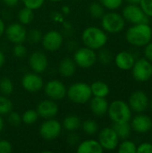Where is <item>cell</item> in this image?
I'll return each instance as SVG.
<instances>
[{
  "mask_svg": "<svg viewBox=\"0 0 152 153\" xmlns=\"http://www.w3.org/2000/svg\"><path fill=\"white\" fill-rule=\"evenodd\" d=\"M13 111V102L4 95H0V116L8 115Z\"/></svg>",
  "mask_w": 152,
  "mask_h": 153,
  "instance_id": "obj_30",
  "label": "cell"
},
{
  "mask_svg": "<svg viewBox=\"0 0 152 153\" xmlns=\"http://www.w3.org/2000/svg\"><path fill=\"white\" fill-rule=\"evenodd\" d=\"M51 2H59V1H62V0H49Z\"/></svg>",
  "mask_w": 152,
  "mask_h": 153,
  "instance_id": "obj_50",
  "label": "cell"
},
{
  "mask_svg": "<svg viewBox=\"0 0 152 153\" xmlns=\"http://www.w3.org/2000/svg\"><path fill=\"white\" fill-rule=\"evenodd\" d=\"M13 91V83L8 77H3L0 79V92L2 95L9 96Z\"/></svg>",
  "mask_w": 152,
  "mask_h": 153,
  "instance_id": "obj_28",
  "label": "cell"
},
{
  "mask_svg": "<svg viewBox=\"0 0 152 153\" xmlns=\"http://www.w3.org/2000/svg\"><path fill=\"white\" fill-rule=\"evenodd\" d=\"M89 13L94 19H100L105 13V8L100 3L94 2L89 7Z\"/></svg>",
  "mask_w": 152,
  "mask_h": 153,
  "instance_id": "obj_31",
  "label": "cell"
},
{
  "mask_svg": "<svg viewBox=\"0 0 152 153\" xmlns=\"http://www.w3.org/2000/svg\"><path fill=\"white\" fill-rule=\"evenodd\" d=\"M29 65L34 73L42 74L47 70L48 66L47 56L41 51H34L30 56Z\"/></svg>",
  "mask_w": 152,
  "mask_h": 153,
  "instance_id": "obj_18",
  "label": "cell"
},
{
  "mask_svg": "<svg viewBox=\"0 0 152 153\" xmlns=\"http://www.w3.org/2000/svg\"><path fill=\"white\" fill-rule=\"evenodd\" d=\"M8 122L9 124L12 126H19L22 120V116L20 114H18L17 112H13V111H11L9 114H8Z\"/></svg>",
  "mask_w": 152,
  "mask_h": 153,
  "instance_id": "obj_36",
  "label": "cell"
},
{
  "mask_svg": "<svg viewBox=\"0 0 152 153\" xmlns=\"http://www.w3.org/2000/svg\"><path fill=\"white\" fill-rule=\"evenodd\" d=\"M129 4H139L141 0H126Z\"/></svg>",
  "mask_w": 152,
  "mask_h": 153,
  "instance_id": "obj_48",
  "label": "cell"
},
{
  "mask_svg": "<svg viewBox=\"0 0 152 153\" xmlns=\"http://www.w3.org/2000/svg\"><path fill=\"white\" fill-rule=\"evenodd\" d=\"M151 132H152V127H151Z\"/></svg>",
  "mask_w": 152,
  "mask_h": 153,
  "instance_id": "obj_52",
  "label": "cell"
},
{
  "mask_svg": "<svg viewBox=\"0 0 152 153\" xmlns=\"http://www.w3.org/2000/svg\"><path fill=\"white\" fill-rule=\"evenodd\" d=\"M4 126V119H3L2 116H0V134H1V132L3 131Z\"/></svg>",
  "mask_w": 152,
  "mask_h": 153,
  "instance_id": "obj_47",
  "label": "cell"
},
{
  "mask_svg": "<svg viewBox=\"0 0 152 153\" xmlns=\"http://www.w3.org/2000/svg\"><path fill=\"white\" fill-rule=\"evenodd\" d=\"M81 126L82 128V131L88 135H94L99 132V125L96 121L92 119L85 120L83 123H82Z\"/></svg>",
  "mask_w": 152,
  "mask_h": 153,
  "instance_id": "obj_27",
  "label": "cell"
},
{
  "mask_svg": "<svg viewBox=\"0 0 152 153\" xmlns=\"http://www.w3.org/2000/svg\"><path fill=\"white\" fill-rule=\"evenodd\" d=\"M81 126H82L81 119L76 115L67 116L62 123V126L68 132H74L78 130L81 127Z\"/></svg>",
  "mask_w": 152,
  "mask_h": 153,
  "instance_id": "obj_24",
  "label": "cell"
},
{
  "mask_svg": "<svg viewBox=\"0 0 152 153\" xmlns=\"http://www.w3.org/2000/svg\"><path fill=\"white\" fill-rule=\"evenodd\" d=\"M151 109H152V100H151Z\"/></svg>",
  "mask_w": 152,
  "mask_h": 153,
  "instance_id": "obj_51",
  "label": "cell"
},
{
  "mask_svg": "<svg viewBox=\"0 0 152 153\" xmlns=\"http://www.w3.org/2000/svg\"><path fill=\"white\" fill-rule=\"evenodd\" d=\"M64 43V36L61 32L56 30L47 31L42 35L41 44L45 50L54 52L58 50Z\"/></svg>",
  "mask_w": 152,
  "mask_h": 153,
  "instance_id": "obj_11",
  "label": "cell"
},
{
  "mask_svg": "<svg viewBox=\"0 0 152 153\" xmlns=\"http://www.w3.org/2000/svg\"><path fill=\"white\" fill-rule=\"evenodd\" d=\"M27 30L20 22H13L5 27L4 34L6 39L13 44L23 43L27 39Z\"/></svg>",
  "mask_w": 152,
  "mask_h": 153,
  "instance_id": "obj_12",
  "label": "cell"
},
{
  "mask_svg": "<svg viewBox=\"0 0 152 153\" xmlns=\"http://www.w3.org/2000/svg\"><path fill=\"white\" fill-rule=\"evenodd\" d=\"M13 54L15 57H18V58L24 57L27 54V48H25V46L22 45V43L14 44L13 48Z\"/></svg>",
  "mask_w": 152,
  "mask_h": 153,
  "instance_id": "obj_37",
  "label": "cell"
},
{
  "mask_svg": "<svg viewBox=\"0 0 152 153\" xmlns=\"http://www.w3.org/2000/svg\"><path fill=\"white\" fill-rule=\"evenodd\" d=\"M112 127L116 131V133L118 135L119 139H122V140L127 139L131 134L132 127H131V125L129 124V122L114 123Z\"/></svg>",
  "mask_w": 152,
  "mask_h": 153,
  "instance_id": "obj_25",
  "label": "cell"
},
{
  "mask_svg": "<svg viewBox=\"0 0 152 153\" xmlns=\"http://www.w3.org/2000/svg\"><path fill=\"white\" fill-rule=\"evenodd\" d=\"M42 33L38 29H31L29 32H27V39L30 43H38L41 41Z\"/></svg>",
  "mask_w": 152,
  "mask_h": 153,
  "instance_id": "obj_35",
  "label": "cell"
},
{
  "mask_svg": "<svg viewBox=\"0 0 152 153\" xmlns=\"http://www.w3.org/2000/svg\"><path fill=\"white\" fill-rule=\"evenodd\" d=\"M90 108L97 117H103L107 114L108 109V102L106 100V98H100V97H94L90 100Z\"/></svg>",
  "mask_w": 152,
  "mask_h": 153,
  "instance_id": "obj_20",
  "label": "cell"
},
{
  "mask_svg": "<svg viewBox=\"0 0 152 153\" xmlns=\"http://www.w3.org/2000/svg\"><path fill=\"white\" fill-rule=\"evenodd\" d=\"M13 151V146L6 140H0V153H10Z\"/></svg>",
  "mask_w": 152,
  "mask_h": 153,
  "instance_id": "obj_41",
  "label": "cell"
},
{
  "mask_svg": "<svg viewBox=\"0 0 152 153\" xmlns=\"http://www.w3.org/2000/svg\"><path fill=\"white\" fill-rule=\"evenodd\" d=\"M99 53L97 55V58L98 60L103 64V65H108L112 61V54L108 49H105V48H100L99 49Z\"/></svg>",
  "mask_w": 152,
  "mask_h": 153,
  "instance_id": "obj_33",
  "label": "cell"
},
{
  "mask_svg": "<svg viewBox=\"0 0 152 153\" xmlns=\"http://www.w3.org/2000/svg\"><path fill=\"white\" fill-rule=\"evenodd\" d=\"M39 117V115H38L36 110H34V109H28V110H26L22 114V122L25 125L30 126V125H33L34 123H36Z\"/></svg>",
  "mask_w": 152,
  "mask_h": 153,
  "instance_id": "obj_32",
  "label": "cell"
},
{
  "mask_svg": "<svg viewBox=\"0 0 152 153\" xmlns=\"http://www.w3.org/2000/svg\"><path fill=\"white\" fill-rule=\"evenodd\" d=\"M98 1H99V0H98Z\"/></svg>",
  "mask_w": 152,
  "mask_h": 153,
  "instance_id": "obj_54",
  "label": "cell"
},
{
  "mask_svg": "<svg viewBox=\"0 0 152 153\" xmlns=\"http://www.w3.org/2000/svg\"><path fill=\"white\" fill-rule=\"evenodd\" d=\"M118 152L120 153H136L137 145L130 140L125 139L121 143L118 144Z\"/></svg>",
  "mask_w": 152,
  "mask_h": 153,
  "instance_id": "obj_29",
  "label": "cell"
},
{
  "mask_svg": "<svg viewBox=\"0 0 152 153\" xmlns=\"http://www.w3.org/2000/svg\"><path fill=\"white\" fill-rule=\"evenodd\" d=\"M38 115L39 117H42L43 119H49L55 117L59 111V107L53 100H41L36 109Z\"/></svg>",
  "mask_w": 152,
  "mask_h": 153,
  "instance_id": "obj_16",
  "label": "cell"
},
{
  "mask_svg": "<svg viewBox=\"0 0 152 153\" xmlns=\"http://www.w3.org/2000/svg\"><path fill=\"white\" fill-rule=\"evenodd\" d=\"M131 70L133 79L137 82H145L151 79L152 63L145 57L135 61Z\"/></svg>",
  "mask_w": 152,
  "mask_h": 153,
  "instance_id": "obj_7",
  "label": "cell"
},
{
  "mask_svg": "<svg viewBox=\"0 0 152 153\" xmlns=\"http://www.w3.org/2000/svg\"><path fill=\"white\" fill-rule=\"evenodd\" d=\"M3 3L8 7H14L18 4L20 0H2Z\"/></svg>",
  "mask_w": 152,
  "mask_h": 153,
  "instance_id": "obj_44",
  "label": "cell"
},
{
  "mask_svg": "<svg viewBox=\"0 0 152 153\" xmlns=\"http://www.w3.org/2000/svg\"><path fill=\"white\" fill-rule=\"evenodd\" d=\"M62 124L54 118L45 119L40 125L39 134L45 141H53L56 139L62 132Z\"/></svg>",
  "mask_w": 152,
  "mask_h": 153,
  "instance_id": "obj_9",
  "label": "cell"
},
{
  "mask_svg": "<svg viewBox=\"0 0 152 153\" xmlns=\"http://www.w3.org/2000/svg\"><path fill=\"white\" fill-rule=\"evenodd\" d=\"M62 9H63V12H64V13H65V14L69 13V12H70V11H69V8H68L67 6H64Z\"/></svg>",
  "mask_w": 152,
  "mask_h": 153,
  "instance_id": "obj_49",
  "label": "cell"
},
{
  "mask_svg": "<svg viewBox=\"0 0 152 153\" xmlns=\"http://www.w3.org/2000/svg\"><path fill=\"white\" fill-rule=\"evenodd\" d=\"M151 32H152V28H151Z\"/></svg>",
  "mask_w": 152,
  "mask_h": 153,
  "instance_id": "obj_53",
  "label": "cell"
},
{
  "mask_svg": "<svg viewBox=\"0 0 152 153\" xmlns=\"http://www.w3.org/2000/svg\"><path fill=\"white\" fill-rule=\"evenodd\" d=\"M119 137L113 127H105L99 133V143L103 150L115 151L119 144Z\"/></svg>",
  "mask_w": 152,
  "mask_h": 153,
  "instance_id": "obj_10",
  "label": "cell"
},
{
  "mask_svg": "<svg viewBox=\"0 0 152 153\" xmlns=\"http://www.w3.org/2000/svg\"><path fill=\"white\" fill-rule=\"evenodd\" d=\"M67 143L71 145V146H73V145H76L78 143H79V136L74 133V132H71V134L68 135L67 137Z\"/></svg>",
  "mask_w": 152,
  "mask_h": 153,
  "instance_id": "obj_43",
  "label": "cell"
},
{
  "mask_svg": "<svg viewBox=\"0 0 152 153\" xmlns=\"http://www.w3.org/2000/svg\"><path fill=\"white\" fill-rule=\"evenodd\" d=\"M90 90L92 96L106 98L109 94V87L103 81H95L90 84Z\"/></svg>",
  "mask_w": 152,
  "mask_h": 153,
  "instance_id": "obj_23",
  "label": "cell"
},
{
  "mask_svg": "<svg viewBox=\"0 0 152 153\" xmlns=\"http://www.w3.org/2000/svg\"><path fill=\"white\" fill-rule=\"evenodd\" d=\"M136 153H152V143L145 142L137 146Z\"/></svg>",
  "mask_w": 152,
  "mask_h": 153,
  "instance_id": "obj_40",
  "label": "cell"
},
{
  "mask_svg": "<svg viewBox=\"0 0 152 153\" xmlns=\"http://www.w3.org/2000/svg\"><path fill=\"white\" fill-rule=\"evenodd\" d=\"M22 86L29 92H38L44 87V82L39 74L27 73L22 78Z\"/></svg>",
  "mask_w": 152,
  "mask_h": 153,
  "instance_id": "obj_15",
  "label": "cell"
},
{
  "mask_svg": "<svg viewBox=\"0 0 152 153\" xmlns=\"http://www.w3.org/2000/svg\"><path fill=\"white\" fill-rule=\"evenodd\" d=\"M4 62H5V56L4 55V53L0 50V68L4 65Z\"/></svg>",
  "mask_w": 152,
  "mask_h": 153,
  "instance_id": "obj_46",
  "label": "cell"
},
{
  "mask_svg": "<svg viewBox=\"0 0 152 153\" xmlns=\"http://www.w3.org/2000/svg\"><path fill=\"white\" fill-rule=\"evenodd\" d=\"M76 152L78 153H102V146L96 140H85L77 145Z\"/></svg>",
  "mask_w": 152,
  "mask_h": 153,
  "instance_id": "obj_21",
  "label": "cell"
},
{
  "mask_svg": "<svg viewBox=\"0 0 152 153\" xmlns=\"http://www.w3.org/2000/svg\"><path fill=\"white\" fill-rule=\"evenodd\" d=\"M102 29L111 34H116L121 32L125 26V20L122 14L116 12H108L104 13L100 18Z\"/></svg>",
  "mask_w": 152,
  "mask_h": 153,
  "instance_id": "obj_5",
  "label": "cell"
},
{
  "mask_svg": "<svg viewBox=\"0 0 152 153\" xmlns=\"http://www.w3.org/2000/svg\"><path fill=\"white\" fill-rule=\"evenodd\" d=\"M132 112L128 103L122 100H116L108 105L107 114L113 123H124L130 122Z\"/></svg>",
  "mask_w": 152,
  "mask_h": 153,
  "instance_id": "obj_3",
  "label": "cell"
},
{
  "mask_svg": "<svg viewBox=\"0 0 152 153\" xmlns=\"http://www.w3.org/2000/svg\"><path fill=\"white\" fill-rule=\"evenodd\" d=\"M135 63V58L132 53L129 51H121L116 54L115 57L116 65L123 71H129L132 69Z\"/></svg>",
  "mask_w": 152,
  "mask_h": 153,
  "instance_id": "obj_19",
  "label": "cell"
},
{
  "mask_svg": "<svg viewBox=\"0 0 152 153\" xmlns=\"http://www.w3.org/2000/svg\"><path fill=\"white\" fill-rule=\"evenodd\" d=\"M82 40L85 47L93 50H99L107 44L108 35L102 28L90 26L82 31Z\"/></svg>",
  "mask_w": 152,
  "mask_h": 153,
  "instance_id": "obj_2",
  "label": "cell"
},
{
  "mask_svg": "<svg viewBox=\"0 0 152 153\" xmlns=\"http://www.w3.org/2000/svg\"><path fill=\"white\" fill-rule=\"evenodd\" d=\"M76 64L74 63L73 59L71 57H65L63 58L58 65V72L61 76L69 78L72 77L75 71H76Z\"/></svg>",
  "mask_w": 152,
  "mask_h": 153,
  "instance_id": "obj_22",
  "label": "cell"
},
{
  "mask_svg": "<svg viewBox=\"0 0 152 153\" xmlns=\"http://www.w3.org/2000/svg\"><path fill=\"white\" fill-rule=\"evenodd\" d=\"M21 1L23 3L25 7H28L33 11L40 8L45 3V0H21Z\"/></svg>",
  "mask_w": 152,
  "mask_h": 153,
  "instance_id": "obj_38",
  "label": "cell"
},
{
  "mask_svg": "<svg viewBox=\"0 0 152 153\" xmlns=\"http://www.w3.org/2000/svg\"><path fill=\"white\" fill-rule=\"evenodd\" d=\"M44 91L48 99L56 101L63 100L66 96L67 88L61 81L54 79L48 81L45 84Z\"/></svg>",
  "mask_w": 152,
  "mask_h": 153,
  "instance_id": "obj_13",
  "label": "cell"
},
{
  "mask_svg": "<svg viewBox=\"0 0 152 153\" xmlns=\"http://www.w3.org/2000/svg\"><path fill=\"white\" fill-rule=\"evenodd\" d=\"M140 7L143 11V13L149 16L150 18L152 17V0H141Z\"/></svg>",
  "mask_w": 152,
  "mask_h": 153,
  "instance_id": "obj_39",
  "label": "cell"
},
{
  "mask_svg": "<svg viewBox=\"0 0 152 153\" xmlns=\"http://www.w3.org/2000/svg\"><path fill=\"white\" fill-rule=\"evenodd\" d=\"M124 0H99V3L108 10L114 11L118 9L123 4Z\"/></svg>",
  "mask_w": 152,
  "mask_h": 153,
  "instance_id": "obj_34",
  "label": "cell"
},
{
  "mask_svg": "<svg viewBox=\"0 0 152 153\" xmlns=\"http://www.w3.org/2000/svg\"><path fill=\"white\" fill-rule=\"evenodd\" d=\"M34 18V13L33 10L28 8V7H23L22 8L19 13H18V20L19 22L23 24V25H27L30 24L32 20Z\"/></svg>",
  "mask_w": 152,
  "mask_h": 153,
  "instance_id": "obj_26",
  "label": "cell"
},
{
  "mask_svg": "<svg viewBox=\"0 0 152 153\" xmlns=\"http://www.w3.org/2000/svg\"><path fill=\"white\" fill-rule=\"evenodd\" d=\"M66 96L73 103L85 104L92 97L90 85L86 82H75L67 89Z\"/></svg>",
  "mask_w": 152,
  "mask_h": 153,
  "instance_id": "obj_4",
  "label": "cell"
},
{
  "mask_svg": "<svg viewBox=\"0 0 152 153\" xmlns=\"http://www.w3.org/2000/svg\"><path fill=\"white\" fill-rule=\"evenodd\" d=\"M144 57L152 63V41L144 46Z\"/></svg>",
  "mask_w": 152,
  "mask_h": 153,
  "instance_id": "obj_42",
  "label": "cell"
},
{
  "mask_svg": "<svg viewBox=\"0 0 152 153\" xmlns=\"http://www.w3.org/2000/svg\"><path fill=\"white\" fill-rule=\"evenodd\" d=\"M73 59L76 64V65L82 69L90 68L96 64L98 60L95 50L87 47H82L78 48L74 52Z\"/></svg>",
  "mask_w": 152,
  "mask_h": 153,
  "instance_id": "obj_6",
  "label": "cell"
},
{
  "mask_svg": "<svg viewBox=\"0 0 152 153\" xmlns=\"http://www.w3.org/2000/svg\"><path fill=\"white\" fill-rule=\"evenodd\" d=\"M4 30H5V24L3 21V19L0 17V38L4 34Z\"/></svg>",
  "mask_w": 152,
  "mask_h": 153,
  "instance_id": "obj_45",
  "label": "cell"
},
{
  "mask_svg": "<svg viewBox=\"0 0 152 153\" xmlns=\"http://www.w3.org/2000/svg\"><path fill=\"white\" fill-rule=\"evenodd\" d=\"M131 127L135 133L140 134H144L151 130L152 119L147 115L142 113H138L131 120Z\"/></svg>",
  "mask_w": 152,
  "mask_h": 153,
  "instance_id": "obj_17",
  "label": "cell"
},
{
  "mask_svg": "<svg viewBox=\"0 0 152 153\" xmlns=\"http://www.w3.org/2000/svg\"><path fill=\"white\" fill-rule=\"evenodd\" d=\"M122 16L126 22L132 24L150 22V17L143 13V11L138 4H128L126 6L124 7Z\"/></svg>",
  "mask_w": 152,
  "mask_h": 153,
  "instance_id": "obj_8",
  "label": "cell"
},
{
  "mask_svg": "<svg viewBox=\"0 0 152 153\" xmlns=\"http://www.w3.org/2000/svg\"><path fill=\"white\" fill-rule=\"evenodd\" d=\"M125 39L132 46L138 48L144 47L151 41V27L149 23L133 24L126 30Z\"/></svg>",
  "mask_w": 152,
  "mask_h": 153,
  "instance_id": "obj_1",
  "label": "cell"
},
{
  "mask_svg": "<svg viewBox=\"0 0 152 153\" xmlns=\"http://www.w3.org/2000/svg\"><path fill=\"white\" fill-rule=\"evenodd\" d=\"M128 105L132 111L136 113H143L147 110L150 100L148 95L142 91H135L129 98Z\"/></svg>",
  "mask_w": 152,
  "mask_h": 153,
  "instance_id": "obj_14",
  "label": "cell"
}]
</instances>
